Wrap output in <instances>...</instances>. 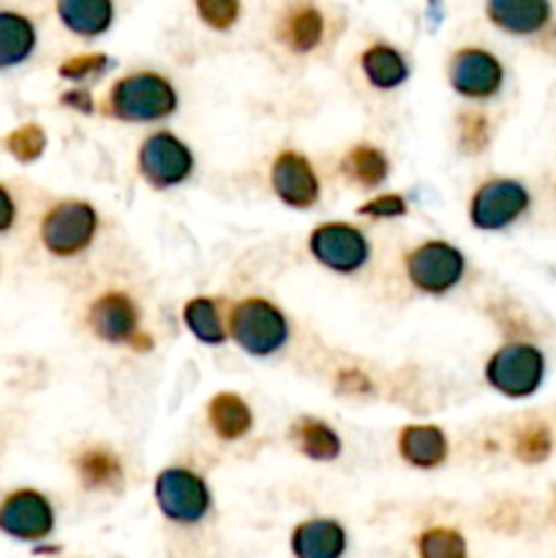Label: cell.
<instances>
[{
    "instance_id": "11",
    "label": "cell",
    "mask_w": 556,
    "mask_h": 558,
    "mask_svg": "<svg viewBox=\"0 0 556 558\" xmlns=\"http://www.w3.org/2000/svg\"><path fill=\"white\" fill-rule=\"evenodd\" d=\"M450 85L469 101H488L505 85V69L488 49L463 47L450 58Z\"/></svg>"
},
{
    "instance_id": "32",
    "label": "cell",
    "mask_w": 556,
    "mask_h": 558,
    "mask_svg": "<svg viewBox=\"0 0 556 558\" xmlns=\"http://www.w3.org/2000/svg\"><path fill=\"white\" fill-rule=\"evenodd\" d=\"M358 213L368 218H401L407 216V199L398 194H376L360 205Z\"/></svg>"
},
{
    "instance_id": "28",
    "label": "cell",
    "mask_w": 556,
    "mask_h": 558,
    "mask_svg": "<svg viewBox=\"0 0 556 558\" xmlns=\"http://www.w3.org/2000/svg\"><path fill=\"white\" fill-rule=\"evenodd\" d=\"M109 69V58L101 52H87V54H74V58L65 60L58 69V74L65 82H74V85H90V82L101 80Z\"/></svg>"
},
{
    "instance_id": "21",
    "label": "cell",
    "mask_w": 556,
    "mask_h": 558,
    "mask_svg": "<svg viewBox=\"0 0 556 558\" xmlns=\"http://www.w3.org/2000/svg\"><path fill=\"white\" fill-rule=\"evenodd\" d=\"M360 65H363L368 85L376 87V90H396L409 80L407 58L390 44H371L360 54Z\"/></svg>"
},
{
    "instance_id": "24",
    "label": "cell",
    "mask_w": 556,
    "mask_h": 558,
    "mask_svg": "<svg viewBox=\"0 0 556 558\" xmlns=\"http://www.w3.org/2000/svg\"><path fill=\"white\" fill-rule=\"evenodd\" d=\"M183 322L191 336L200 343H207V347H221V343H227V322H223L218 303L213 298L189 300L183 308Z\"/></svg>"
},
{
    "instance_id": "2",
    "label": "cell",
    "mask_w": 556,
    "mask_h": 558,
    "mask_svg": "<svg viewBox=\"0 0 556 558\" xmlns=\"http://www.w3.org/2000/svg\"><path fill=\"white\" fill-rule=\"evenodd\" d=\"M229 338L251 357H270L289 341V322L276 303L265 298H243L229 311Z\"/></svg>"
},
{
    "instance_id": "22",
    "label": "cell",
    "mask_w": 556,
    "mask_h": 558,
    "mask_svg": "<svg viewBox=\"0 0 556 558\" xmlns=\"http://www.w3.org/2000/svg\"><path fill=\"white\" fill-rule=\"evenodd\" d=\"M341 174L358 189L374 191L390 174V161L376 145H354L341 158Z\"/></svg>"
},
{
    "instance_id": "15",
    "label": "cell",
    "mask_w": 556,
    "mask_h": 558,
    "mask_svg": "<svg viewBox=\"0 0 556 558\" xmlns=\"http://www.w3.org/2000/svg\"><path fill=\"white\" fill-rule=\"evenodd\" d=\"M347 550V532L333 518H311L294 526V558H341Z\"/></svg>"
},
{
    "instance_id": "4",
    "label": "cell",
    "mask_w": 556,
    "mask_h": 558,
    "mask_svg": "<svg viewBox=\"0 0 556 558\" xmlns=\"http://www.w3.org/2000/svg\"><path fill=\"white\" fill-rule=\"evenodd\" d=\"M403 270L418 292L442 298L467 276V256L447 240H425L403 256Z\"/></svg>"
},
{
    "instance_id": "9",
    "label": "cell",
    "mask_w": 556,
    "mask_h": 558,
    "mask_svg": "<svg viewBox=\"0 0 556 558\" xmlns=\"http://www.w3.org/2000/svg\"><path fill=\"white\" fill-rule=\"evenodd\" d=\"M140 174L153 189H174L183 185L194 172V153L172 131H156L140 147Z\"/></svg>"
},
{
    "instance_id": "13",
    "label": "cell",
    "mask_w": 556,
    "mask_h": 558,
    "mask_svg": "<svg viewBox=\"0 0 556 558\" xmlns=\"http://www.w3.org/2000/svg\"><path fill=\"white\" fill-rule=\"evenodd\" d=\"M270 185L278 199L294 210H309L319 202L322 183L309 158L298 150H283L273 158Z\"/></svg>"
},
{
    "instance_id": "27",
    "label": "cell",
    "mask_w": 556,
    "mask_h": 558,
    "mask_svg": "<svg viewBox=\"0 0 556 558\" xmlns=\"http://www.w3.org/2000/svg\"><path fill=\"white\" fill-rule=\"evenodd\" d=\"M3 145L20 163H33L44 156V150H47V134H44L41 125L25 123L20 125V129L11 131V134L5 136Z\"/></svg>"
},
{
    "instance_id": "30",
    "label": "cell",
    "mask_w": 556,
    "mask_h": 558,
    "mask_svg": "<svg viewBox=\"0 0 556 558\" xmlns=\"http://www.w3.org/2000/svg\"><path fill=\"white\" fill-rule=\"evenodd\" d=\"M196 16L213 31H229L240 20V0H194Z\"/></svg>"
},
{
    "instance_id": "17",
    "label": "cell",
    "mask_w": 556,
    "mask_h": 558,
    "mask_svg": "<svg viewBox=\"0 0 556 558\" xmlns=\"http://www.w3.org/2000/svg\"><path fill=\"white\" fill-rule=\"evenodd\" d=\"M278 38L292 52H311L325 38V16H322L319 9L309 3L292 5L289 11H283L281 22H278Z\"/></svg>"
},
{
    "instance_id": "16",
    "label": "cell",
    "mask_w": 556,
    "mask_h": 558,
    "mask_svg": "<svg viewBox=\"0 0 556 558\" xmlns=\"http://www.w3.org/2000/svg\"><path fill=\"white\" fill-rule=\"evenodd\" d=\"M398 452L414 469H436L447 461V436L439 425H407L398 436Z\"/></svg>"
},
{
    "instance_id": "31",
    "label": "cell",
    "mask_w": 556,
    "mask_h": 558,
    "mask_svg": "<svg viewBox=\"0 0 556 558\" xmlns=\"http://www.w3.org/2000/svg\"><path fill=\"white\" fill-rule=\"evenodd\" d=\"M551 436L545 428H527L516 439V456L527 463H537L548 456Z\"/></svg>"
},
{
    "instance_id": "26",
    "label": "cell",
    "mask_w": 556,
    "mask_h": 558,
    "mask_svg": "<svg viewBox=\"0 0 556 558\" xmlns=\"http://www.w3.org/2000/svg\"><path fill=\"white\" fill-rule=\"evenodd\" d=\"M420 558H467V539L456 529L436 526L418 537Z\"/></svg>"
},
{
    "instance_id": "14",
    "label": "cell",
    "mask_w": 556,
    "mask_h": 558,
    "mask_svg": "<svg viewBox=\"0 0 556 558\" xmlns=\"http://www.w3.org/2000/svg\"><path fill=\"white\" fill-rule=\"evenodd\" d=\"M485 14L512 36H537L551 22V0H488Z\"/></svg>"
},
{
    "instance_id": "23",
    "label": "cell",
    "mask_w": 556,
    "mask_h": 558,
    "mask_svg": "<svg viewBox=\"0 0 556 558\" xmlns=\"http://www.w3.org/2000/svg\"><path fill=\"white\" fill-rule=\"evenodd\" d=\"M292 441L311 461H336L341 456V436L316 417H300L292 425Z\"/></svg>"
},
{
    "instance_id": "25",
    "label": "cell",
    "mask_w": 556,
    "mask_h": 558,
    "mask_svg": "<svg viewBox=\"0 0 556 558\" xmlns=\"http://www.w3.org/2000/svg\"><path fill=\"white\" fill-rule=\"evenodd\" d=\"M76 472H80L82 485L87 490H107L118 488L123 483V466L114 452L104 450V447H90L76 458Z\"/></svg>"
},
{
    "instance_id": "7",
    "label": "cell",
    "mask_w": 556,
    "mask_h": 558,
    "mask_svg": "<svg viewBox=\"0 0 556 558\" xmlns=\"http://www.w3.org/2000/svg\"><path fill=\"white\" fill-rule=\"evenodd\" d=\"M309 251L322 267L338 276H354L371 259V243L358 227L343 221H327L309 234Z\"/></svg>"
},
{
    "instance_id": "29",
    "label": "cell",
    "mask_w": 556,
    "mask_h": 558,
    "mask_svg": "<svg viewBox=\"0 0 556 558\" xmlns=\"http://www.w3.org/2000/svg\"><path fill=\"white\" fill-rule=\"evenodd\" d=\"M491 142V125L485 114L467 109L458 114V145L467 153H483Z\"/></svg>"
},
{
    "instance_id": "3",
    "label": "cell",
    "mask_w": 556,
    "mask_h": 558,
    "mask_svg": "<svg viewBox=\"0 0 556 558\" xmlns=\"http://www.w3.org/2000/svg\"><path fill=\"white\" fill-rule=\"evenodd\" d=\"M98 234V213L90 202L63 199L41 218V245L58 259L85 254Z\"/></svg>"
},
{
    "instance_id": "1",
    "label": "cell",
    "mask_w": 556,
    "mask_h": 558,
    "mask_svg": "<svg viewBox=\"0 0 556 558\" xmlns=\"http://www.w3.org/2000/svg\"><path fill=\"white\" fill-rule=\"evenodd\" d=\"M107 109L123 123H156L178 109V90L156 71H136L112 85Z\"/></svg>"
},
{
    "instance_id": "34",
    "label": "cell",
    "mask_w": 556,
    "mask_h": 558,
    "mask_svg": "<svg viewBox=\"0 0 556 558\" xmlns=\"http://www.w3.org/2000/svg\"><path fill=\"white\" fill-rule=\"evenodd\" d=\"M60 101L71 109H80V112H93V96H90V90H85L82 85L71 87L69 93H63V98H60Z\"/></svg>"
},
{
    "instance_id": "12",
    "label": "cell",
    "mask_w": 556,
    "mask_h": 558,
    "mask_svg": "<svg viewBox=\"0 0 556 558\" xmlns=\"http://www.w3.org/2000/svg\"><path fill=\"white\" fill-rule=\"evenodd\" d=\"M55 529V510L38 490H14L0 505V532L22 543H36L49 537Z\"/></svg>"
},
{
    "instance_id": "20",
    "label": "cell",
    "mask_w": 556,
    "mask_h": 558,
    "mask_svg": "<svg viewBox=\"0 0 556 558\" xmlns=\"http://www.w3.org/2000/svg\"><path fill=\"white\" fill-rule=\"evenodd\" d=\"M36 25L20 11H0V69L22 65L36 52Z\"/></svg>"
},
{
    "instance_id": "5",
    "label": "cell",
    "mask_w": 556,
    "mask_h": 558,
    "mask_svg": "<svg viewBox=\"0 0 556 558\" xmlns=\"http://www.w3.org/2000/svg\"><path fill=\"white\" fill-rule=\"evenodd\" d=\"M545 376V357L532 343H505L491 354L485 379L507 398H527L537 392Z\"/></svg>"
},
{
    "instance_id": "33",
    "label": "cell",
    "mask_w": 556,
    "mask_h": 558,
    "mask_svg": "<svg viewBox=\"0 0 556 558\" xmlns=\"http://www.w3.org/2000/svg\"><path fill=\"white\" fill-rule=\"evenodd\" d=\"M16 223V202L5 185H0V234L11 232Z\"/></svg>"
},
{
    "instance_id": "8",
    "label": "cell",
    "mask_w": 556,
    "mask_h": 558,
    "mask_svg": "<svg viewBox=\"0 0 556 558\" xmlns=\"http://www.w3.org/2000/svg\"><path fill=\"white\" fill-rule=\"evenodd\" d=\"M527 185L510 178L485 180L469 202V221L480 232H499L512 227L529 210Z\"/></svg>"
},
{
    "instance_id": "6",
    "label": "cell",
    "mask_w": 556,
    "mask_h": 558,
    "mask_svg": "<svg viewBox=\"0 0 556 558\" xmlns=\"http://www.w3.org/2000/svg\"><path fill=\"white\" fill-rule=\"evenodd\" d=\"M156 505L167 521L191 526L210 512L213 496L200 474L183 466H169L156 477Z\"/></svg>"
},
{
    "instance_id": "19",
    "label": "cell",
    "mask_w": 556,
    "mask_h": 558,
    "mask_svg": "<svg viewBox=\"0 0 556 558\" xmlns=\"http://www.w3.org/2000/svg\"><path fill=\"white\" fill-rule=\"evenodd\" d=\"M207 423L213 434L223 441H238L251 434L254 428V414L251 407L234 392H218L207 403Z\"/></svg>"
},
{
    "instance_id": "10",
    "label": "cell",
    "mask_w": 556,
    "mask_h": 558,
    "mask_svg": "<svg viewBox=\"0 0 556 558\" xmlns=\"http://www.w3.org/2000/svg\"><path fill=\"white\" fill-rule=\"evenodd\" d=\"M87 325L96 332V338L114 343V347H120V343H129L136 349L153 347V338H145L140 332V308L123 292H107L93 300V305L87 308Z\"/></svg>"
},
{
    "instance_id": "18",
    "label": "cell",
    "mask_w": 556,
    "mask_h": 558,
    "mask_svg": "<svg viewBox=\"0 0 556 558\" xmlns=\"http://www.w3.org/2000/svg\"><path fill=\"white\" fill-rule=\"evenodd\" d=\"M58 16L74 36L98 38L112 27V0H58Z\"/></svg>"
}]
</instances>
